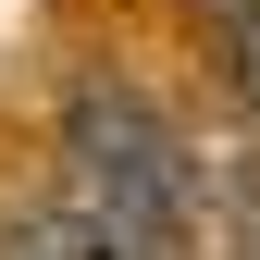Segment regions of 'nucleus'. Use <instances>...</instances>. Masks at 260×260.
<instances>
[{"mask_svg": "<svg viewBox=\"0 0 260 260\" xmlns=\"http://www.w3.org/2000/svg\"><path fill=\"white\" fill-rule=\"evenodd\" d=\"M38 236H50V260H174L161 223H137L112 186H87V174H62V199L38 211Z\"/></svg>", "mask_w": 260, "mask_h": 260, "instance_id": "2", "label": "nucleus"}, {"mask_svg": "<svg viewBox=\"0 0 260 260\" xmlns=\"http://www.w3.org/2000/svg\"><path fill=\"white\" fill-rule=\"evenodd\" d=\"M0 260H50V236H38V223H13V236H0Z\"/></svg>", "mask_w": 260, "mask_h": 260, "instance_id": "3", "label": "nucleus"}, {"mask_svg": "<svg viewBox=\"0 0 260 260\" xmlns=\"http://www.w3.org/2000/svg\"><path fill=\"white\" fill-rule=\"evenodd\" d=\"M248 100H260V38H248Z\"/></svg>", "mask_w": 260, "mask_h": 260, "instance_id": "4", "label": "nucleus"}, {"mask_svg": "<svg viewBox=\"0 0 260 260\" xmlns=\"http://www.w3.org/2000/svg\"><path fill=\"white\" fill-rule=\"evenodd\" d=\"M62 137H75V174H87V186H112L137 223H161V236H186V211H199V149H186L137 87L87 75L75 112H62Z\"/></svg>", "mask_w": 260, "mask_h": 260, "instance_id": "1", "label": "nucleus"}]
</instances>
